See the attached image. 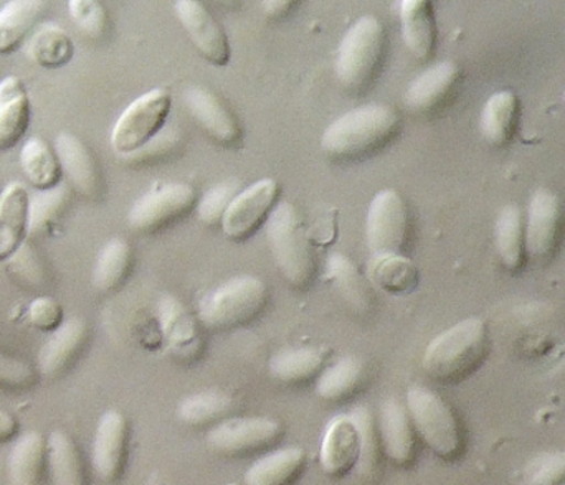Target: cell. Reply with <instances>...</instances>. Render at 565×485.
<instances>
[{
  "instance_id": "obj_19",
  "label": "cell",
  "mask_w": 565,
  "mask_h": 485,
  "mask_svg": "<svg viewBox=\"0 0 565 485\" xmlns=\"http://www.w3.org/2000/svg\"><path fill=\"white\" fill-rule=\"evenodd\" d=\"M379 443L395 466L407 467L415 461L417 441L411 414L401 401L391 398L382 405L377 421Z\"/></svg>"
},
{
  "instance_id": "obj_12",
  "label": "cell",
  "mask_w": 565,
  "mask_h": 485,
  "mask_svg": "<svg viewBox=\"0 0 565 485\" xmlns=\"http://www.w3.org/2000/svg\"><path fill=\"white\" fill-rule=\"evenodd\" d=\"M278 194L280 185L275 179H262L245 187L232 202L222 222L225 237L234 241L250 238L262 225L267 224L277 207Z\"/></svg>"
},
{
  "instance_id": "obj_44",
  "label": "cell",
  "mask_w": 565,
  "mask_h": 485,
  "mask_svg": "<svg viewBox=\"0 0 565 485\" xmlns=\"http://www.w3.org/2000/svg\"><path fill=\"white\" fill-rule=\"evenodd\" d=\"M9 271L10 276L20 279L23 285H32V288H40L46 278L45 268L39 255L26 242L9 259Z\"/></svg>"
},
{
  "instance_id": "obj_2",
  "label": "cell",
  "mask_w": 565,
  "mask_h": 485,
  "mask_svg": "<svg viewBox=\"0 0 565 485\" xmlns=\"http://www.w3.org/2000/svg\"><path fill=\"white\" fill-rule=\"evenodd\" d=\"M490 351V334L481 319H465L441 332L424 354L425 374L444 385H457L470 378L484 364Z\"/></svg>"
},
{
  "instance_id": "obj_24",
  "label": "cell",
  "mask_w": 565,
  "mask_h": 485,
  "mask_svg": "<svg viewBox=\"0 0 565 485\" xmlns=\"http://www.w3.org/2000/svg\"><path fill=\"white\" fill-rule=\"evenodd\" d=\"M331 351L326 345H306V347L282 348L268 362V371L281 384H306L318 380L328 367Z\"/></svg>"
},
{
  "instance_id": "obj_37",
  "label": "cell",
  "mask_w": 565,
  "mask_h": 485,
  "mask_svg": "<svg viewBox=\"0 0 565 485\" xmlns=\"http://www.w3.org/2000/svg\"><path fill=\"white\" fill-rule=\"evenodd\" d=\"M29 55L42 68L58 69L72 62L75 45L65 29L52 23L30 36Z\"/></svg>"
},
{
  "instance_id": "obj_10",
  "label": "cell",
  "mask_w": 565,
  "mask_h": 485,
  "mask_svg": "<svg viewBox=\"0 0 565 485\" xmlns=\"http://www.w3.org/2000/svg\"><path fill=\"white\" fill-rule=\"evenodd\" d=\"M411 228L407 202L401 192L385 188L372 198L365 220V238L372 256L402 255Z\"/></svg>"
},
{
  "instance_id": "obj_5",
  "label": "cell",
  "mask_w": 565,
  "mask_h": 485,
  "mask_svg": "<svg viewBox=\"0 0 565 485\" xmlns=\"http://www.w3.org/2000/svg\"><path fill=\"white\" fill-rule=\"evenodd\" d=\"M267 237L285 281L295 289L311 285L316 276V256L295 205L278 202L267 222Z\"/></svg>"
},
{
  "instance_id": "obj_17",
  "label": "cell",
  "mask_w": 565,
  "mask_h": 485,
  "mask_svg": "<svg viewBox=\"0 0 565 485\" xmlns=\"http://www.w3.org/2000/svg\"><path fill=\"white\" fill-rule=\"evenodd\" d=\"M55 151L76 194L86 201H99L103 195V175L88 146L78 136L63 131L56 136Z\"/></svg>"
},
{
  "instance_id": "obj_26",
  "label": "cell",
  "mask_w": 565,
  "mask_h": 485,
  "mask_svg": "<svg viewBox=\"0 0 565 485\" xmlns=\"http://www.w3.org/2000/svg\"><path fill=\"white\" fill-rule=\"evenodd\" d=\"M326 274L352 311L358 314H369L372 311L374 294L371 282L349 256L332 251L326 259Z\"/></svg>"
},
{
  "instance_id": "obj_14",
  "label": "cell",
  "mask_w": 565,
  "mask_h": 485,
  "mask_svg": "<svg viewBox=\"0 0 565 485\" xmlns=\"http://www.w3.org/2000/svg\"><path fill=\"white\" fill-rule=\"evenodd\" d=\"M174 13L198 52L212 65L225 66L231 62L232 48L227 33L211 10L199 0H178Z\"/></svg>"
},
{
  "instance_id": "obj_23",
  "label": "cell",
  "mask_w": 565,
  "mask_h": 485,
  "mask_svg": "<svg viewBox=\"0 0 565 485\" xmlns=\"http://www.w3.org/2000/svg\"><path fill=\"white\" fill-rule=\"evenodd\" d=\"M402 35L411 55L418 62H427L437 45V20L434 3L428 0H402L398 3Z\"/></svg>"
},
{
  "instance_id": "obj_35",
  "label": "cell",
  "mask_w": 565,
  "mask_h": 485,
  "mask_svg": "<svg viewBox=\"0 0 565 485\" xmlns=\"http://www.w3.org/2000/svg\"><path fill=\"white\" fill-rule=\"evenodd\" d=\"M131 245L122 238H113L103 246L95 271H93V285L96 291L108 294L125 284L132 269Z\"/></svg>"
},
{
  "instance_id": "obj_52",
  "label": "cell",
  "mask_w": 565,
  "mask_h": 485,
  "mask_svg": "<svg viewBox=\"0 0 565 485\" xmlns=\"http://www.w3.org/2000/svg\"><path fill=\"white\" fill-rule=\"evenodd\" d=\"M563 485H565V483Z\"/></svg>"
},
{
  "instance_id": "obj_16",
  "label": "cell",
  "mask_w": 565,
  "mask_h": 485,
  "mask_svg": "<svg viewBox=\"0 0 565 485\" xmlns=\"http://www.w3.org/2000/svg\"><path fill=\"white\" fill-rule=\"evenodd\" d=\"M128 420L121 411L109 410L99 420L93 443V467L103 483L113 484L122 476L128 461Z\"/></svg>"
},
{
  "instance_id": "obj_13",
  "label": "cell",
  "mask_w": 565,
  "mask_h": 485,
  "mask_svg": "<svg viewBox=\"0 0 565 485\" xmlns=\"http://www.w3.org/2000/svg\"><path fill=\"white\" fill-rule=\"evenodd\" d=\"M563 238V204L554 192L541 188L527 208V258L550 261Z\"/></svg>"
},
{
  "instance_id": "obj_1",
  "label": "cell",
  "mask_w": 565,
  "mask_h": 485,
  "mask_svg": "<svg viewBox=\"0 0 565 485\" xmlns=\"http://www.w3.org/2000/svg\"><path fill=\"white\" fill-rule=\"evenodd\" d=\"M397 109L384 103L359 106L339 116L321 136V149L335 161H355L375 154L401 131Z\"/></svg>"
},
{
  "instance_id": "obj_46",
  "label": "cell",
  "mask_w": 565,
  "mask_h": 485,
  "mask_svg": "<svg viewBox=\"0 0 565 485\" xmlns=\"http://www.w3.org/2000/svg\"><path fill=\"white\" fill-rule=\"evenodd\" d=\"M178 144H181V132H179V129L164 128L149 144H146L145 148L139 149L138 152L125 159L132 165L149 164L154 159L172 154Z\"/></svg>"
},
{
  "instance_id": "obj_8",
  "label": "cell",
  "mask_w": 565,
  "mask_h": 485,
  "mask_svg": "<svg viewBox=\"0 0 565 485\" xmlns=\"http://www.w3.org/2000/svg\"><path fill=\"white\" fill-rule=\"evenodd\" d=\"M198 204V194L184 182H169L146 192L132 205L128 224L136 234L151 235L181 220Z\"/></svg>"
},
{
  "instance_id": "obj_50",
  "label": "cell",
  "mask_w": 565,
  "mask_h": 485,
  "mask_svg": "<svg viewBox=\"0 0 565 485\" xmlns=\"http://www.w3.org/2000/svg\"><path fill=\"white\" fill-rule=\"evenodd\" d=\"M2 194H3V184H2V179H0V197H2Z\"/></svg>"
},
{
  "instance_id": "obj_48",
  "label": "cell",
  "mask_w": 565,
  "mask_h": 485,
  "mask_svg": "<svg viewBox=\"0 0 565 485\" xmlns=\"http://www.w3.org/2000/svg\"><path fill=\"white\" fill-rule=\"evenodd\" d=\"M19 433V421L9 411L0 410V444L9 443Z\"/></svg>"
},
{
  "instance_id": "obj_33",
  "label": "cell",
  "mask_w": 565,
  "mask_h": 485,
  "mask_svg": "<svg viewBox=\"0 0 565 485\" xmlns=\"http://www.w3.org/2000/svg\"><path fill=\"white\" fill-rule=\"evenodd\" d=\"M498 258L511 272L521 271L526 265V225L518 205H508L500 212L494 230Z\"/></svg>"
},
{
  "instance_id": "obj_20",
  "label": "cell",
  "mask_w": 565,
  "mask_h": 485,
  "mask_svg": "<svg viewBox=\"0 0 565 485\" xmlns=\"http://www.w3.org/2000/svg\"><path fill=\"white\" fill-rule=\"evenodd\" d=\"M89 327L83 319H72L53 332L40 354V371L46 378H60L78 362L88 344Z\"/></svg>"
},
{
  "instance_id": "obj_38",
  "label": "cell",
  "mask_w": 565,
  "mask_h": 485,
  "mask_svg": "<svg viewBox=\"0 0 565 485\" xmlns=\"http://www.w3.org/2000/svg\"><path fill=\"white\" fill-rule=\"evenodd\" d=\"M234 408L231 395L222 390H205L185 398L178 408V417L189 427L221 423Z\"/></svg>"
},
{
  "instance_id": "obj_11",
  "label": "cell",
  "mask_w": 565,
  "mask_h": 485,
  "mask_svg": "<svg viewBox=\"0 0 565 485\" xmlns=\"http://www.w3.org/2000/svg\"><path fill=\"white\" fill-rule=\"evenodd\" d=\"M156 319L166 347L181 362H194L204 352L201 322L174 294H162L156 305Z\"/></svg>"
},
{
  "instance_id": "obj_15",
  "label": "cell",
  "mask_w": 565,
  "mask_h": 485,
  "mask_svg": "<svg viewBox=\"0 0 565 485\" xmlns=\"http://www.w3.org/2000/svg\"><path fill=\"white\" fill-rule=\"evenodd\" d=\"M182 99L189 115L218 144L237 146L244 138V129L234 112L211 89L201 85L189 86Z\"/></svg>"
},
{
  "instance_id": "obj_45",
  "label": "cell",
  "mask_w": 565,
  "mask_h": 485,
  "mask_svg": "<svg viewBox=\"0 0 565 485\" xmlns=\"http://www.w3.org/2000/svg\"><path fill=\"white\" fill-rule=\"evenodd\" d=\"M36 384V371L25 362L0 355V390L26 391Z\"/></svg>"
},
{
  "instance_id": "obj_30",
  "label": "cell",
  "mask_w": 565,
  "mask_h": 485,
  "mask_svg": "<svg viewBox=\"0 0 565 485\" xmlns=\"http://www.w3.org/2000/svg\"><path fill=\"white\" fill-rule=\"evenodd\" d=\"M306 467L301 448H285L258 460L245 473L244 485H291Z\"/></svg>"
},
{
  "instance_id": "obj_4",
  "label": "cell",
  "mask_w": 565,
  "mask_h": 485,
  "mask_svg": "<svg viewBox=\"0 0 565 485\" xmlns=\"http://www.w3.org/2000/svg\"><path fill=\"white\" fill-rule=\"evenodd\" d=\"M387 46V32L379 17L355 20L339 43L334 75L349 93H361L374 83Z\"/></svg>"
},
{
  "instance_id": "obj_41",
  "label": "cell",
  "mask_w": 565,
  "mask_h": 485,
  "mask_svg": "<svg viewBox=\"0 0 565 485\" xmlns=\"http://www.w3.org/2000/svg\"><path fill=\"white\" fill-rule=\"evenodd\" d=\"M565 483V451L537 454L524 467L521 485H563Z\"/></svg>"
},
{
  "instance_id": "obj_39",
  "label": "cell",
  "mask_w": 565,
  "mask_h": 485,
  "mask_svg": "<svg viewBox=\"0 0 565 485\" xmlns=\"http://www.w3.org/2000/svg\"><path fill=\"white\" fill-rule=\"evenodd\" d=\"M72 204V192L68 187L53 188L42 192L35 202H30V237H49L62 224Z\"/></svg>"
},
{
  "instance_id": "obj_3",
  "label": "cell",
  "mask_w": 565,
  "mask_h": 485,
  "mask_svg": "<svg viewBox=\"0 0 565 485\" xmlns=\"http://www.w3.org/2000/svg\"><path fill=\"white\" fill-rule=\"evenodd\" d=\"M268 301L270 289L264 279L252 274L235 276L202 295L198 319L211 331H232L254 322Z\"/></svg>"
},
{
  "instance_id": "obj_31",
  "label": "cell",
  "mask_w": 565,
  "mask_h": 485,
  "mask_svg": "<svg viewBox=\"0 0 565 485\" xmlns=\"http://www.w3.org/2000/svg\"><path fill=\"white\" fill-rule=\"evenodd\" d=\"M45 0H12L0 10V55L15 52L42 19Z\"/></svg>"
},
{
  "instance_id": "obj_9",
  "label": "cell",
  "mask_w": 565,
  "mask_h": 485,
  "mask_svg": "<svg viewBox=\"0 0 565 485\" xmlns=\"http://www.w3.org/2000/svg\"><path fill=\"white\" fill-rule=\"evenodd\" d=\"M282 431V424L274 418H227L209 431L205 443L222 456H248L280 443Z\"/></svg>"
},
{
  "instance_id": "obj_32",
  "label": "cell",
  "mask_w": 565,
  "mask_h": 485,
  "mask_svg": "<svg viewBox=\"0 0 565 485\" xmlns=\"http://www.w3.org/2000/svg\"><path fill=\"white\" fill-rule=\"evenodd\" d=\"M365 381V367L361 358L345 355L328 365L316 380V394L324 401L339 403L354 397Z\"/></svg>"
},
{
  "instance_id": "obj_29",
  "label": "cell",
  "mask_w": 565,
  "mask_h": 485,
  "mask_svg": "<svg viewBox=\"0 0 565 485\" xmlns=\"http://www.w3.org/2000/svg\"><path fill=\"white\" fill-rule=\"evenodd\" d=\"M20 165L29 184L39 192L53 191L62 182L58 154L45 139L32 138L22 146Z\"/></svg>"
},
{
  "instance_id": "obj_7",
  "label": "cell",
  "mask_w": 565,
  "mask_h": 485,
  "mask_svg": "<svg viewBox=\"0 0 565 485\" xmlns=\"http://www.w3.org/2000/svg\"><path fill=\"white\" fill-rule=\"evenodd\" d=\"M172 108L171 93L156 88L122 111L111 132V146L121 158L135 154L166 128Z\"/></svg>"
},
{
  "instance_id": "obj_21",
  "label": "cell",
  "mask_w": 565,
  "mask_h": 485,
  "mask_svg": "<svg viewBox=\"0 0 565 485\" xmlns=\"http://www.w3.org/2000/svg\"><path fill=\"white\" fill-rule=\"evenodd\" d=\"M461 69L457 63L441 62L430 66L408 85L405 105L412 112L425 115L447 101L460 82Z\"/></svg>"
},
{
  "instance_id": "obj_47",
  "label": "cell",
  "mask_w": 565,
  "mask_h": 485,
  "mask_svg": "<svg viewBox=\"0 0 565 485\" xmlns=\"http://www.w3.org/2000/svg\"><path fill=\"white\" fill-rule=\"evenodd\" d=\"M63 315L65 314H63L62 304L55 299L45 298V295L36 298L29 308L30 322L40 332L53 334L58 331L63 325Z\"/></svg>"
},
{
  "instance_id": "obj_25",
  "label": "cell",
  "mask_w": 565,
  "mask_h": 485,
  "mask_svg": "<svg viewBox=\"0 0 565 485\" xmlns=\"http://www.w3.org/2000/svg\"><path fill=\"white\" fill-rule=\"evenodd\" d=\"M30 126V99L17 76L0 82V152L15 148Z\"/></svg>"
},
{
  "instance_id": "obj_36",
  "label": "cell",
  "mask_w": 565,
  "mask_h": 485,
  "mask_svg": "<svg viewBox=\"0 0 565 485\" xmlns=\"http://www.w3.org/2000/svg\"><path fill=\"white\" fill-rule=\"evenodd\" d=\"M49 470L53 485H88L82 451L70 434L56 431L49 440Z\"/></svg>"
},
{
  "instance_id": "obj_43",
  "label": "cell",
  "mask_w": 565,
  "mask_h": 485,
  "mask_svg": "<svg viewBox=\"0 0 565 485\" xmlns=\"http://www.w3.org/2000/svg\"><path fill=\"white\" fill-rule=\"evenodd\" d=\"M349 417L352 418L355 427H358L359 434H361L362 457L359 470H361V473L372 474L374 473L375 463H377L379 451V433L374 418L365 407H359Z\"/></svg>"
},
{
  "instance_id": "obj_28",
  "label": "cell",
  "mask_w": 565,
  "mask_h": 485,
  "mask_svg": "<svg viewBox=\"0 0 565 485\" xmlns=\"http://www.w3.org/2000/svg\"><path fill=\"white\" fill-rule=\"evenodd\" d=\"M367 279L372 285L388 292V294L405 295L418 288L420 272L407 256H371L367 265Z\"/></svg>"
},
{
  "instance_id": "obj_18",
  "label": "cell",
  "mask_w": 565,
  "mask_h": 485,
  "mask_svg": "<svg viewBox=\"0 0 565 485\" xmlns=\"http://www.w3.org/2000/svg\"><path fill=\"white\" fill-rule=\"evenodd\" d=\"M362 443L358 427L349 414L332 418L326 428L321 444L322 471L328 476L341 479L361 464Z\"/></svg>"
},
{
  "instance_id": "obj_49",
  "label": "cell",
  "mask_w": 565,
  "mask_h": 485,
  "mask_svg": "<svg viewBox=\"0 0 565 485\" xmlns=\"http://www.w3.org/2000/svg\"><path fill=\"white\" fill-rule=\"evenodd\" d=\"M292 6H295V2H291V0H265L262 3L265 15L270 17V19H281Z\"/></svg>"
},
{
  "instance_id": "obj_6",
  "label": "cell",
  "mask_w": 565,
  "mask_h": 485,
  "mask_svg": "<svg viewBox=\"0 0 565 485\" xmlns=\"http://www.w3.org/2000/svg\"><path fill=\"white\" fill-rule=\"evenodd\" d=\"M407 411L425 446L445 461L457 460L463 433L454 408L431 388L415 385L407 394Z\"/></svg>"
},
{
  "instance_id": "obj_42",
  "label": "cell",
  "mask_w": 565,
  "mask_h": 485,
  "mask_svg": "<svg viewBox=\"0 0 565 485\" xmlns=\"http://www.w3.org/2000/svg\"><path fill=\"white\" fill-rule=\"evenodd\" d=\"M70 17L79 30L92 36L102 39L108 30V13L98 0H72L68 3Z\"/></svg>"
},
{
  "instance_id": "obj_22",
  "label": "cell",
  "mask_w": 565,
  "mask_h": 485,
  "mask_svg": "<svg viewBox=\"0 0 565 485\" xmlns=\"http://www.w3.org/2000/svg\"><path fill=\"white\" fill-rule=\"evenodd\" d=\"M29 228V192L23 185L12 184L0 197V262L9 261L25 245Z\"/></svg>"
},
{
  "instance_id": "obj_51",
  "label": "cell",
  "mask_w": 565,
  "mask_h": 485,
  "mask_svg": "<svg viewBox=\"0 0 565 485\" xmlns=\"http://www.w3.org/2000/svg\"><path fill=\"white\" fill-rule=\"evenodd\" d=\"M228 485H241V484H228Z\"/></svg>"
},
{
  "instance_id": "obj_27",
  "label": "cell",
  "mask_w": 565,
  "mask_h": 485,
  "mask_svg": "<svg viewBox=\"0 0 565 485\" xmlns=\"http://www.w3.org/2000/svg\"><path fill=\"white\" fill-rule=\"evenodd\" d=\"M520 119V98L513 91L494 93L481 112V134L494 148H507L516 138Z\"/></svg>"
},
{
  "instance_id": "obj_34",
  "label": "cell",
  "mask_w": 565,
  "mask_h": 485,
  "mask_svg": "<svg viewBox=\"0 0 565 485\" xmlns=\"http://www.w3.org/2000/svg\"><path fill=\"white\" fill-rule=\"evenodd\" d=\"M46 463L49 441L39 433L25 434L10 453V485H42Z\"/></svg>"
},
{
  "instance_id": "obj_40",
  "label": "cell",
  "mask_w": 565,
  "mask_h": 485,
  "mask_svg": "<svg viewBox=\"0 0 565 485\" xmlns=\"http://www.w3.org/2000/svg\"><path fill=\"white\" fill-rule=\"evenodd\" d=\"M242 191H244V185L237 179H228V181L214 185L198 202V208H195L198 220L205 227H222L228 207Z\"/></svg>"
}]
</instances>
